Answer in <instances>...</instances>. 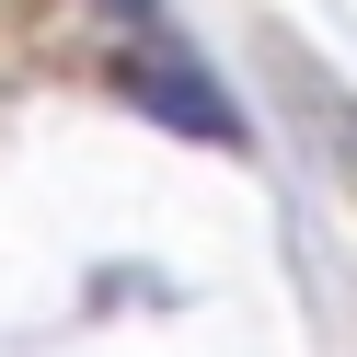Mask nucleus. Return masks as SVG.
Segmentation results:
<instances>
[{"mask_svg":"<svg viewBox=\"0 0 357 357\" xmlns=\"http://www.w3.org/2000/svg\"><path fill=\"white\" fill-rule=\"evenodd\" d=\"M288 93H300V116H311V150H323V162L346 173V196H357V93H334V81H311V70H288Z\"/></svg>","mask_w":357,"mask_h":357,"instance_id":"nucleus-2","label":"nucleus"},{"mask_svg":"<svg viewBox=\"0 0 357 357\" xmlns=\"http://www.w3.org/2000/svg\"><path fill=\"white\" fill-rule=\"evenodd\" d=\"M127 93H139V104H162V127H185V139H242V116H231V104H219L208 81L185 70V58H139V70H127Z\"/></svg>","mask_w":357,"mask_h":357,"instance_id":"nucleus-1","label":"nucleus"}]
</instances>
